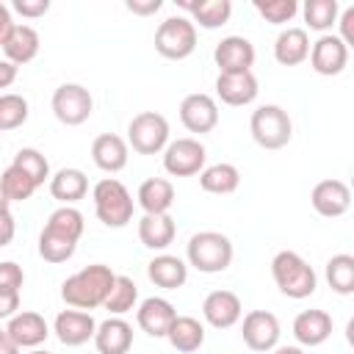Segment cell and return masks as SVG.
Instances as JSON below:
<instances>
[{
  "instance_id": "5b68a950",
  "label": "cell",
  "mask_w": 354,
  "mask_h": 354,
  "mask_svg": "<svg viewBox=\"0 0 354 354\" xmlns=\"http://www.w3.org/2000/svg\"><path fill=\"white\" fill-rule=\"evenodd\" d=\"M249 130L263 149H282L293 138V122L282 105H260L249 119Z\"/></svg>"
},
{
  "instance_id": "ffe728a7",
  "label": "cell",
  "mask_w": 354,
  "mask_h": 354,
  "mask_svg": "<svg viewBox=\"0 0 354 354\" xmlns=\"http://www.w3.org/2000/svg\"><path fill=\"white\" fill-rule=\"evenodd\" d=\"M94 346L100 354H127L133 348V326L122 315H111L97 324Z\"/></svg>"
},
{
  "instance_id": "2e32d148",
  "label": "cell",
  "mask_w": 354,
  "mask_h": 354,
  "mask_svg": "<svg viewBox=\"0 0 354 354\" xmlns=\"http://www.w3.org/2000/svg\"><path fill=\"white\" fill-rule=\"evenodd\" d=\"M310 202H313L318 216L337 218L351 207V191L343 180H321V183H315V188L310 194Z\"/></svg>"
},
{
  "instance_id": "7dc6e473",
  "label": "cell",
  "mask_w": 354,
  "mask_h": 354,
  "mask_svg": "<svg viewBox=\"0 0 354 354\" xmlns=\"http://www.w3.org/2000/svg\"><path fill=\"white\" fill-rule=\"evenodd\" d=\"M11 28H14L11 11H8V6H6V3H0V44H3V41H6V36L11 33Z\"/></svg>"
},
{
  "instance_id": "3957f363",
  "label": "cell",
  "mask_w": 354,
  "mask_h": 354,
  "mask_svg": "<svg viewBox=\"0 0 354 354\" xmlns=\"http://www.w3.org/2000/svg\"><path fill=\"white\" fill-rule=\"evenodd\" d=\"M232 254H235L232 241L224 232H216V230H202V232L191 235V241L185 246L188 266H194L202 274H221V271H227L230 263H232Z\"/></svg>"
},
{
  "instance_id": "ee69618b",
  "label": "cell",
  "mask_w": 354,
  "mask_h": 354,
  "mask_svg": "<svg viewBox=\"0 0 354 354\" xmlns=\"http://www.w3.org/2000/svg\"><path fill=\"white\" fill-rule=\"evenodd\" d=\"M19 310V290H0V318H11Z\"/></svg>"
},
{
  "instance_id": "8fae6325",
  "label": "cell",
  "mask_w": 354,
  "mask_h": 354,
  "mask_svg": "<svg viewBox=\"0 0 354 354\" xmlns=\"http://www.w3.org/2000/svg\"><path fill=\"white\" fill-rule=\"evenodd\" d=\"M180 122L188 133H196V136H205L210 133L216 124H218V105L210 94H188L183 97L180 102Z\"/></svg>"
},
{
  "instance_id": "7c38bea8",
  "label": "cell",
  "mask_w": 354,
  "mask_h": 354,
  "mask_svg": "<svg viewBox=\"0 0 354 354\" xmlns=\"http://www.w3.org/2000/svg\"><path fill=\"white\" fill-rule=\"evenodd\" d=\"M241 335L252 351H271L279 343V321L268 310H252L243 315Z\"/></svg>"
},
{
  "instance_id": "681fc988",
  "label": "cell",
  "mask_w": 354,
  "mask_h": 354,
  "mask_svg": "<svg viewBox=\"0 0 354 354\" xmlns=\"http://www.w3.org/2000/svg\"><path fill=\"white\" fill-rule=\"evenodd\" d=\"M0 354H19V348H17V343L6 335V329H0Z\"/></svg>"
},
{
  "instance_id": "d6986e66",
  "label": "cell",
  "mask_w": 354,
  "mask_h": 354,
  "mask_svg": "<svg viewBox=\"0 0 354 354\" xmlns=\"http://www.w3.org/2000/svg\"><path fill=\"white\" fill-rule=\"evenodd\" d=\"M127 158H130V147L116 133H102L91 141V160L97 169H102L108 174L122 171L127 166Z\"/></svg>"
},
{
  "instance_id": "52a82bcc",
  "label": "cell",
  "mask_w": 354,
  "mask_h": 354,
  "mask_svg": "<svg viewBox=\"0 0 354 354\" xmlns=\"http://www.w3.org/2000/svg\"><path fill=\"white\" fill-rule=\"evenodd\" d=\"M155 50L169 61H183L196 50V25L188 17H169L155 30Z\"/></svg>"
},
{
  "instance_id": "7a4b0ae2",
  "label": "cell",
  "mask_w": 354,
  "mask_h": 354,
  "mask_svg": "<svg viewBox=\"0 0 354 354\" xmlns=\"http://www.w3.org/2000/svg\"><path fill=\"white\" fill-rule=\"evenodd\" d=\"M271 277H274L279 293L288 299H307L318 288V277H315L313 266L299 252H290V249H282L274 254Z\"/></svg>"
},
{
  "instance_id": "ab89813d",
  "label": "cell",
  "mask_w": 354,
  "mask_h": 354,
  "mask_svg": "<svg viewBox=\"0 0 354 354\" xmlns=\"http://www.w3.org/2000/svg\"><path fill=\"white\" fill-rule=\"evenodd\" d=\"M254 11L271 22V25H285L299 14V3L296 0H254Z\"/></svg>"
},
{
  "instance_id": "d4e9b609",
  "label": "cell",
  "mask_w": 354,
  "mask_h": 354,
  "mask_svg": "<svg viewBox=\"0 0 354 354\" xmlns=\"http://www.w3.org/2000/svg\"><path fill=\"white\" fill-rule=\"evenodd\" d=\"M174 235H177V224L169 213H158V216L144 213L138 221V238L152 252H163L166 246H171Z\"/></svg>"
},
{
  "instance_id": "db71d44e",
  "label": "cell",
  "mask_w": 354,
  "mask_h": 354,
  "mask_svg": "<svg viewBox=\"0 0 354 354\" xmlns=\"http://www.w3.org/2000/svg\"><path fill=\"white\" fill-rule=\"evenodd\" d=\"M0 136H3V130H0Z\"/></svg>"
},
{
  "instance_id": "9c48e42d",
  "label": "cell",
  "mask_w": 354,
  "mask_h": 354,
  "mask_svg": "<svg viewBox=\"0 0 354 354\" xmlns=\"http://www.w3.org/2000/svg\"><path fill=\"white\" fill-rule=\"evenodd\" d=\"M205 160H207V149L199 138H177V141H169L166 149H163V169L171 174V177H191V174H199L205 169Z\"/></svg>"
},
{
  "instance_id": "f5cc1de1",
  "label": "cell",
  "mask_w": 354,
  "mask_h": 354,
  "mask_svg": "<svg viewBox=\"0 0 354 354\" xmlns=\"http://www.w3.org/2000/svg\"><path fill=\"white\" fill-rule=\"evenodd\" d=\"M30 354H50V351H41V348H36V351H30Z\"/></svg>"
},
{
  "instance_id": "ba28073f",
  "label": "cell",
  "mask_w": 354,
  "mask_h": 354,
  "mask_svg": "<svg viewBox=\"0 0 354 354\" xmlns=\"http://www.w3.org/2000/svg\"><path fill=\"white\" fill-rule=\"evenodd\" d=\"M50 105H53L55 119H58L61 124H66V127L83 124V122L91 116V111H94L91 91H88L86 86H80V83H64V86H58V88L53 91Z\"/></svg>"
},
{
  "instance_id": "8d00e7d4",
  "label": "cell",
  "mask_w": 354,
  "mask_h": 354,
  "mask_svg": "<svg viewBox=\"0 0 354 354\" xmlns=\"http://www.w3.org/2000/svg\"><path fill=\"white\" fill-rule=\"evenodd\" d=\"M28 100L22 94H0V130H17L28 122Z\"/></svg>"
},
{
  "instance_id": "f35d334b",
  "label": "cell",
  "mask_w": 354,
  "mask_h": 354,
  "mask_svg": "<svg viewBox=\"0 0 354 354\" xmlns=\"http://www.w3.org/2000/svg\"><path fill=\"white\" fill-rule=\"evenodd\" d=\"M44 227H50V230H55V232H64V235H69V238H75V241H80V235H83V213L77 210V207H72V205H61L58 210H53L50 216H47V224Z\"/></svg>"
},
{
  "instance_id": "8992f818",
  "label": "cell",
  "mask_w": 354,
  "mask_h": 354,
  "mask_svg": "<svg viewBox=\"0 0 354 354\" xmlns=\"http://www.w3.org/2000/svg\"><path fill=\"white\" fill-rule=\"evenodd\" d=\"M169 144V122L158 111H141L127 124V147L138 155H158Z\"/></svg>"
},
{
  "instance_id": "7402d4cb",
  "label": "cell",
  "mask_w": 354,
  "mask_h": 354,
  "mask_svg": "<svg viewBox=\"0 0 354 354\" xmlns=\"http://www.w3.org/2000/svg\"><path fill=\"white\" fill-rule=\"evenodd\" d=\"M257 77L254 72H238V75H218L216 77V97L224 105H249L257 97Z\"/></svg>"
},
{
  "instance_id": "5bb4252c",
  "label": "cell",
  "mask_w": 354,
  "mask_h": 354,
  "mask_svg": "<svg viewBox=\"0 0 354 354\" xmlns=\"http://www.w3.org/2000/svg\"><path fill=\"white\" fill-rule=\"evenodd\" d=\"M53 332L55 337L64 343V346H83L88 340H94V332H97V321L91 313L86 310H61L55 315V324H53Z\"/></svg>"
},
{
  "instance_id": "f1b7e54d",
  "label": "cell",
  "mask_w": 354,
  "mask_h": 354,
  "mask_svg": "<svg viewBox=\"0 0 354 354\" xmlns=\"http://www.w3.org/2000/svg\"><path fill=\"white\" fill-rule=\"evenodd\" d=\"M50 194L61 202V205H75L77 199H83L88 194V177L75 169V166H66V169H58L53 177H50Z\"/></svg>"
},
{
  "instance_id": "d6a6232c",
  "label": "cell",
  "mask_w": 354,
  "mask_h": 354,
  "mask_svg": "<svg viewBox=\"0 0 354 354\" xmlns=\"http://www.w3.org/2000/svg\"><path fill=\"white\" fill-rule=\"evenodd\" d=\"M136 301H138L136 282L130 277H124V274H116V282H113V288H111V293H108V299H105L102 307L111 315H124V313L136 310Z\"/></svg>"
},
{
  "instance_id": "4fadbf2b",
  "label": "cell",
  "mask_w": 354,
  "mask_h": 354,
  "mask_svg": "<svg viewBox=\"0 0 354 354\" xmlns=\"http://www.w3.org/2000/svg\"><path fill=\"white\" fill-rule=\"evenodd\" d=\"M310 66L324 75V77H332V75H340L348 64V47L335 36V33H324L318 36V41L310 44Z\"/></svg>"
},
{
  "instance_id": "f907efd6",
  "label": "cell",
  "mask_w": 354,
  "mask_h": 354,
  "mask_svg": "<svg viewBox=\"0 0 354 354\" xmlns=\"http://www.w3.org/2000/svg\"><path fill=\"white\" fill-rule=\"evenodd\" d=\"M274 354H304V348L301 346H277V348H271Z\"/></svg>"
},
{
  "instance_id": "4316f807",
  "label": "cell",
  "mask_w": 354,
  "mask_h": 354,
  "mask_svg": "<svg viewBox=\"0 0 354 354\" xmlns=\"http://www.w3.org/2000/svg\"><path fill=\"white\" fill-rule=\"evenodd\" d=\"M310 55V36L304 28H285L274 41V58L282 66H299Z\"/></svg>"
},
{
  "instance_id": "f546056e",
  "label": "cell",
  "mask_w": 354,
  "mask_h": 354,
  "mask_svg": "<svg viewBox=\"0 0 354 354\" xmlns=\"http://www.w3.org/2000/svg\"><path fill=\"white\" fill-rule=\"evenodd\" d=\"M166 340L171 343V348H177L180 354H194L202 348L205 343V326L194 318V315H177L166 332Z\"/></svg>"
},
{
  "instance_id": "816d5d0a",
  "label": "cell",
  "mask_w": 354,
  "mask_h": 354,
  "mask_svg": "<svg viewBox=\"0 0 354 354\" xmlns=\"http://www.w3.org/2000/svg\"><path fill=\"white\" fill-rule=\"evenodd\" d=\"M8 205H11V202L6 199V194H3V188H0V210H8Z\"/></svg>"
},
{
  "instance_id": "9a60e30c",
  "label": "cell",
  "mask_w": 354,
  "mask_h": 354,
  "mask_svg": "<svg viewBox=\"0 0 354 354\" xmlns=\"http://www.w3.org/2000/svg\"><path fill=\"white\" fill-rule=\"evenodd\" d=\"M202 315L213 329H230L241 321L243 304L232 290H210L202 301Z\"/></svg>"
},
{
  "instance_id": "e575fe53",
  "label": "cell",
  "mask_w": 354,
  "mask_h": 354,
  "mask_svg": "<svg viewBox=\"0 0 354 354\" xmlns=\"http://www.w3.org/2000/svg\"><path fill=\"white\" fill-rule=\"evenodd\" d=\"M326 282L340 296L354 293V257L351 254L329 257V263H326Z\"/></svg>"
},
{
  "instance_id": "e0dca14e",
  "label": "cell",
  "mask_w": 354,
  "mask_h": 354,
  "mask_svg": "<svg viewBox=\"0 0 354 354\" xmlns=\"http://www.w3.org/2000/svg\"><path fill=\"white\" fill-rule=\"evenodd\" d=\"M6 335L17 343V348H36L50 337V326H47L44 315H39L33 310H22L8 318Z\"/></svg>"
},
{
  "instance_id": "c3c4849f",
  "label": "cell",
  "mask_w": 354,
  "mask_h": 354,
  "mask_svg": "<svg viewBox=\"0 0 354 354\" xmlns=\"http://www.w3.org/2000/svg\"><path fill=\"white\" fill-rule=\"evenodd\" d=\"M17 80V66L8 61H0V88H8Z\"/></svg>"
},
{
  "instance_id": "1f68e13d",
  "label": "cell",
  "mask_w": 354,
  "mask_h": 354,
  "mask_svg": "<svg viewBox=\"0 0 354 354\" xmlns=\"http://www.w3.org/2000/svg\"><path fill=\"white\" fill-rule=\"evenodd\" d=\"M77 249V241L64 235V232H55L50 227L41 230L39 235V254L47 260V263H66Z\"/></svg>"
},
{
  "instance_id": "cb8c5ba5",
  "label": "cell",
  "mask_w": 354,
  "mask_h": 354,
  "mask_svg": "<svg viewBox=\"0 0 354 354\" xmlns=\"http://www.w3.org/2000/svg\"><path fill=\"white\" fill-rule=\"evenodd\" d=\"M183 11H188L191 22L207 30H216L230 22L232 17V3L230 0H177Z\"/></svg>"
},
{
  "instance_id": "d590c367",
  "label": "cell",
  "mask_w": 354,
  "mask_h": 354,
  "mask_svg": "<svg viewBox=\"0 0 354 354\" xmlns=\"http://www.w3.org/2000/svg\"><path fill=\"white\" fill-rule=\"evenodd\" d=\"M0 188H3V194H6L8 202H25V199L33 196L36 183H33L19 166L8 163V166L3 169V174H0Z\"/></svg>"
},
{
  "instance_id": "f6af8a7d",
  "label": "cell",
  "mask_w": 354,
  "mask_h": 354,
  "mask_svg": "<svg viewBox=\"0 0 354 354\" xmlns=\"http://www.w3.org/2000/svg\"><path fill=\"white\" fill-rule=\"evenodd\" d=\"M17 235V221L11 216V210H0V246H8Z\"/></svg>"
},
{
  "instance_id": "ac0fdd59",
  "label": "cell",
  "mask_w": 354,
  "mask_h": 354,
  "mask_svg": "<svg viewBox=\"0 0 354 354\" xmlns=\"http://www.w3.org/2000/svg\"><path fill=\"white\" fill-rule=\"evenodd\" d=\"M177 318V310L169 299H160V296H149L138 304L136 310V321L141 326V332H147L149 337H166L171 321Z\"/></svg>"
},
{
  "instance_id": "4dcf8cb0",
  "label": "cell",
  "mask_w": 354,
  "mask_h": 354,
  "mask_svg": "<svg viewBox=\"0 0 354 354\" xmlns=\"http://www.w3.org/2000/svg\"><path fill=\"white\" fill-rule=\"evenodd\" d=\"M199 185H202V191H207V194L224 196V194L238 191V185H241V171H238V166H232V163H213V166H205V169L199 171Z\"/></svg>"
},
{
  "instance_id": "74e56055",
  "label": "cell",
  "mask_w": 354,
  "mask_h": 354,
  "mask_svg": "<svg viewBox=\"0 0 354 354\" xmlns=\"http://www.w3.org/2000/svg\"><path fill=\"white\" fill-rule=\"evenodd\" d=\"M11 163L19 166V169L36 183V188L50 180V163H47V158H44L39 149H33V147H22V149L14 155Z\"/></svg>"
},
{
  "instance_id": "b9f144b4",
  "label": "cell",
  "mask_w": 354,
  "mask_h": 354,
  "mask_svg": "<svg viewBox=\"0 0 354 354\" xmlns=\"http://www.w3.org/2000/svg\"><path fill=\"white\" fill-rule=\"evenodd\" d=\"M11 8L28 19H36V17H44L50 11V0H14Z\"/></svg>"
},
{
  "instance_id": "44dd1931",
  "label": "cell",
  "mask_w": 354,
  "mask_h": 354,
  "mask_svg": "<svg viewBox=\"0 0 354 354\" xmlns=\"http://www.w3.org/2000/svg\"><path fill=\"white\" fill-rule=\"evenodd\" d=\"M332 335V315L326 310H301L293 318V337L299 340V346H321L326 343Z\"/></svg>"
},
{
  "instance_id": "6da1fadb",
  "label": "cell",
  "mask_w": 354,
  "mask_h": 354,
  "mask_svg": "<svg viewBox=\"0 0 354 354\" xmlns=\"http://www.w3.org/2000/svg\"><path fill=\"white\" fill-rule=\"evenodd\" d=\"M116 282V274L111 271V266H102V263H94V266H86L80 268L77 274L66 277L64 285H61V299L75 307V310H94V307H102L111 288Z\"/></svg>"
},
{
  "instance_id": "484cf974",
  "label": "cell",
  "mask_w": 354,
  "mask_h": 354,
  "mask_svg": "<svg viewBox=\"0 0 354 354\" xmlns=\"http://www.w3.org/2000/svg\"><path fill=\"white\" fill-rule=\"evenodd\" d=\"M147 277H149V282H155L163 290H177L188 279V266H185V260H180L174 254H158L147 263Z\"/></svg>"
},
{
  "instance_id": "603a6c76",
  "label": "cell",
  "mask_w": 354,
  "mask_h": 354,
  "mask_svg": "<svg viewBox=\"0 0 354 354\" xmlns=\"http://www.w3.org/2000/svg\"><path fill=\"white\" fill-rule=\"evenodd\" d=\"M0 47H3L8 64L22 66V64H30V61L39 55L41 39H39L36 28H30V25H17V22H14L11 33L6 36V41H3Z\"/></svg>"
},
{
  "instance_id": "60d3db41",
  "label": "cell",
  "mask_w": 354,
  "mask_h": 354,
  "mask_svg": "<svg viewBox=\"0 0 354 354\" xmlns=\"http://www.w3.org/2000/svg\"><path fill=\"white\" fill-rule=\"evenodd\" d=\"M22 282H25L22 266H17L11 260H3L0 263V290H19Z\"/></svg>"
},
{
  "instance_id": "bcb514c9",
  "label": "cell",
  "mask_w": 354,
  "mask_h": 354,
  "mask_svg": "<svg viewBox=\"0 0 354 354\" xmlns=\"http://www.w3.org/2000/svg\"><path fill=\"white\" fill-rule=\"evenodd\" d=\"M163 0H127V11L138 14V17H149L155 11H160Z\"/></svg>"
},
{
  "instance_id": "30bf717a",
  "label": "cell",
  "mask_w": 354,
  "mask_h": 354,
  "mask_svg": "<svg viewBox=\"0 0 354 354\" xmlns=\"http://www.w3.org/2000/svg\"><path fill=\"white\" fill-rule=\"evenodd\" d=\"M213 61L218 66V75L252 72V66H254V44L246 36H224L213 50Z\"/></svg>"
},
{
  "instance_id": "7bdbcfd3",
  "label": "cell",
  "mask_w": 354,
  "mask_h": 354,
  "mask_svg": "<svg viewBox=\"0 0 354 354\" xmlns=\"http://www.w3.org/2000/svg\"><path fill=\"white\" fill-rule=\"evenodd\" d=\"M337 25H340L337 39H340L346 47H354V6L343 8V14H337Z\"/></svg>"
},
{
  "instance_id": "836d02e7",
  "label": "cell",
  "mask_w": 354,
  "mask_h": 354,
  "mask_svg": "<svg viewBox=\"0 0 354 354\" xmlns=\"http://www.w3.org/2000/svg\"><path fill=\"white\" fill-rule=\"evenodd\" d=\"M301 14H304V22H307L310 30L326 33L337 22L340 6H337V0H307L301 6Z\"/></svg>"
},
{
  "instance_id": "277c9868",
  "label": "cell",
  "mask_w": 354,
  "mask_h": 354,
  "mask_svg": "<svg viewBox=\"0 0 354 354\" xmlns=\"http://www.w3.org/2000/svg\"><path fill=\"white\" fill-rule=\"evenodd\" d=\"M94 199V213L105 227H127L133 221V196L124 188V183H119L116 177H105L94 185L91 191Z\"/></svg>"
},
{
  "instance_id": "83f0119b",
  "label": "cell",
  "mask_w": 354,
  "mask_h": 354,
  "mask_svg": "<svg viewBox=\"0 0 354 354\" xmlns=\"http://www.w3.org/2000/svg\"><path fill=\"white\" fill-rule=\"evenodd\" d=\"M136 199H138L144 213H152V216L169 213V207L174 205V185L166 177H149L138 185Z\"/></svg>"
}]
</instances>
